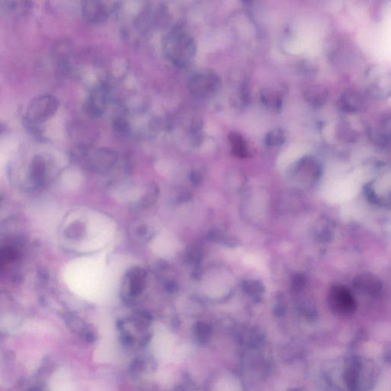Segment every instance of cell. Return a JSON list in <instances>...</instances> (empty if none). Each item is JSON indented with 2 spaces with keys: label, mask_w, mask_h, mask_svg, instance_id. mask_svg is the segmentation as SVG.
Returning a JSON list of instances; mask_svg holds the SVG:
<instances>
[{
  "label": "cell",
  "mask_w": 391,
  "mask_h": 391,
  "mask_svg": "<svg viewBox=\"0 0 391 391\" xmlns=\"http://www.w3.org/2000/svg\"><path fill=\"white\" fill-rule=\"evenodd\" d=\"M163 51L175 66L186 68L195 57L196 42L192 36L183 31H174L165 38Z\"/></svg>",
  "instance_id": "1"
},
{
  "label": "cell",
  "mask_w": 391,
  "mask_h": 391,
  "mask_svg": "<svg viewBox=\"0 0 391 391\" xmlns=\"http://www.w3.org/2000/svg\"><path fill=\"white\" fill-rule=\"evenodd\" d=\"M222 80L216 73L205 71L193 76L189 80L188 88L193 96L198 99L213 97L220 90Z\"/></svg>",
  "instance_id": "2"
},
{
  "label": "cell",
  "mask_w": 391,
  "mask_h": 391,
  "mask_svg": "<svg viewBox=\"0 0 391 391\" xmlns=\"http://www.w3.org/2000/svg\"><path fill=\"white\" fill-rule=\"evenodd\" d=\"M58 100L51 95H44L31 101L26 113L27 119L33 124L46 122L57 113Z\"/></svg>",
  "instance_id": "3"
},
{
  "label": "cell",
  "mask_w": 391,
  "mask_h": 391,
  "mask_svg": "<svg viewBox=\"0 0 391 391\" xmlns=\"http://www.w3.org/2000/svg\"><path fill=\"white\" fill-rule=\"evenodd\" d=\"M330 306L335 312L340 314H350L355 310V298L349 290L340 284L333 285L328 294Z\"/></svg>",
  "instance_id": "4"
},
{
  "label": "cell",
  "mask_w": 391,
  "mask_h": 391,
  "mask_svg": "<svg viewBox=\"0 0 391 391\" xmlns=\"http://www.w3.org/2000/svg\"><path fill=\"white\" fill-rule=\"evenodd\" d=\"M81 10L84 18L93 24L104 23L110 16L107 6L102 2L96 0L83 2Z\"/></svg>",
  "instance_id": "5"
},
{
  "label": "cell",
  "mask_w": 391,
  "mask_h": 391,
  "mask_svg": "<svg viewBox=\"0 0 391 391\" xmlns=\"http://www.w3.org/2000/svg\"><path fill=\"white\" fill-rule=\"evenodd\" d=\"M294 174L300 178L316 180L321 173L319 162L313 157H305L300 159L294 168Z\"/></svg>",
  "instance_id": "6"
},
{
  "label": "cell",
  "mask_w": 391,
  "mask_h": 391,
  "mask_svg": "<svg viewBox=\"0 0 391 391\" xmlns=\"http://www.w3.org/2000/svg\"><path fill=\"white\" fill-rule=\"evenodd\" d=\"M364 104L362 96L354 90L344 92L338 101V106L341 111L346 113H355L361 111Z\"/></svg>",
  "instance_id": "7"
},
{
  "label": "cell",
  "mask_w": 391,
  "mask_h": 391,
  "mask_svg": "<svg viewBox=\"0 0 391 391\" xmlns=\"http://www.w3.org/2000/svg\"><path fill=\"white\" fill-rule=\"evenodd\" d=\"M354 286L360 292L375 295L382 288L381 280L372 274H359L354 280Z\"/></svg>",
  "instance_id": "8"
},
{
  "label": "cell",
  "mask_w": 391,
  "mask_h": 391,
  "mask_svg": "<svg viewBox=\"0 0 391 391\" xmlns=\"http://www.w3.org/2000/svg\"><path fill=\"white\" fill-rule=\"evenodd\" d=\"M117 161V155L113 151L100 149L93 152L92 164L96 169L101 171H109Z\"/></svg>",
  "instance_id": "9"
},
{
  "label": "cell",
  "mask_w": 391,
  "mask_h": 391,
  "mask_svg": "<svg viewBox=\"0 0 391 391\" xmlns=\"http://www.w3.org/2000/svg\"><path fill=\"white\" fill-rule=\"evenodd\" d=\"M373 73V76L371 78L370 84L368 86L369 91L377 98H384L390 93V75L384 72Z\"/></svg>",
  "instance_id": "10"
},
{
  "label": "cell",
  "mask_w": 391,
  "mask_h": 391,
  "mask_svg": "<svg viewBox=\"0 0 391 391\" xmlns=\"http://www.w3.org/2000/svg\"><path fill=\"white\" fill-rule=\"evenodd\" d=\"M328 90L320 85L308 86L303 90V96L310 105L314 107H320L325 105L328 101Z\"/></svg>",
  "instance_id": "11"
},
{
  "label": "cell",
  "mask_w": 391,
  "mask_h": 391,
  "mask_svg": "<svg viewBox=\"0 0 391 391\" xmlns=\"http://www.w3.org/2000/svg\"><path fill=\"white\" fill-rule=\"evenodd\" d=\"M107 106V95L104 89H98L93 92L87 100L86 107L89 114L99 117L104 114Z\"/></svg>",
  "instance_id": "12"
},
{
  "label": "cell",
  "mask_w": 391,
  "mask_h": 391,
  "mask_svg": "<svg viewBox=\"0 0 391 391\" xmlns=\"http://www.w3.org/2000/svg\"><path fill=\"white\" fill-rule=\"evenodd\" d=\"M263 105L269 110H280L283 104V93L275 88L264 89L261 93Z\"/></svg>",
  "instance_id": "13"
},
{
  "label": "cell",
  "mask_w": 391,
  "mask_h": 391,
  "mask_svg": "<svg viewBox=\"0 0 391 391\" xmlns=\"http://www.w3.org/2000/svg\"><path fill=\"white\" fill-rule=\"evenodd\" d=\"M229 140L233 155L241 158H246L249 156V146L244 138L239 133L231 132Z\"/></svg>",
  "instance_id": "14"
},
{
  "label": "cell",
  "mask_w": 391,
  "mask_h": 391,
  "mask_svg": "<svg viewBox=\"0 0 391 391\" xmlns=\"http://www.w3.org/2000/svg\"><path fill=\"white\" fill-rule=\"evenodd\" d=\"M50 387L51 391H74L69 375L62 370L56 372L51 378Z\"/></svg>",
  "instance_id": "15"
},
{
  "label": "cell",
  "mask_w": 391,
  "mask_h": 391,
  "mask_svg": "<svg viewBox=\"0 0 391 391\" xmlns=\"http://www.w3.org/2000/svg\"><path fill=\"white\" fill-rule=\"evenodd\" d=\"M46 161L43 157L36 156L32 160L31 166V175L32 179L37 183H42L45 180L46 175Z\"/></svg>",
  "instance_id": "16"
},
{
  "label": "cell",
  "mask_w": 391,
  "mask_h": 391,
  "mask_svg": "<svg viewBox=\"0 0 391 391\" xmlns=\"http://www.w3.org/2000/svg\"><path fill=\"white\" fill-rule=\"evenodd\" d=\"M286 141V133L283 129L276 128L267 132L264 138V143L270 147L283 146Z\"/></svg>",
  "instance_id": "17"
},
{
  "label": "cell",
  "mask_w": 391,
  "mask_h": 391,
  "mask_svg": "<svg viewBox=\"0 0 391 391\" xmlns=\"http://www.w3.org/2000/svg\"><path fill=\"white\" fill-rule=\"evenodd\" d=\"M144 288V280H143L142 272L137 269L135 272H132L131 277V293L132 294H138L142 291Z\"/></svg>",
  "instance_id": "18"
},
{
  "label": "cell",
  "mask_w": 391,
  "mask_h": 391,
  "mask_svg": "<svg viewBox=\"0 0 391 391\" xmlns=\"http://www.w3.org/2000/svg\"><path fill=\"white\" fill-rule=\"evenodd\" d=\"M245 290L249 294H259L262 292V286L256 281H249L248 283L244 284Z\"/></svg>",
  "instance_id": "19"
},
{
  "label": "cell",
  "mask_w": 391,
  "mask_h": 391,
  "mask_svg": "<svg viewBox=\"0 0 391 391\" xmlns=\"http://www.w3.org/2000/svg\"><path fill=\"white\" fill-rule=\"evenodd\" d=\"M82 233V227L80 224H73L70 228L67 230L66 234L67 236L69 238H77Z\"/></svg>",
  "instance_id": "20"
},
{
  "label": "cell",
  "mask_w": 391,
  "mask_h": 391,
  "mask_svg": "<svg viewBox=\"0 0 391 391\" xmlns=\"http://www.w3.org/2000/svg\"><path fill=\"white\" fill-rule=\"evenodd\" d=\"M15 3L11 2H0V15L6 12H12L16 9L17 6H15Z\"/></svg>",
  "instance_id": "21"
},
{
  "label": "cell",
  "mask_w": 391,
  "mask_h": 391,
  "mask_svg": "<svg viewBox=\"0 0 391 391\" xmlns=\"http://www.w3.org/2000/svg\"><path fill=\"white\" fill-rule=\"evenodd\" d=\"M115 127H116V129H117L118 132H126L127 129H128L129 126H128L127 122L126 121H123V120H118V121H116Z\"/></svg>",
  "instance_id": "22"
},
{
  "label": "cell",
  "mask_w": 391,
  "mask_h": 391,
  "mask_svg": "<svg viewBox=\"0 0 391 391\" xmlns=\"http://www.w3.org/2000/svg\"><path fill=\"white\" fill-rule=\"evenodd\" d=\"M38 277H39L40 280L42 282H47L49 279V274H48V271L45 269H38Z\"/></svg>",
  "instance_id": "23"
},
{
  "label": "cell",
  "mask_w": 391,
  "mask_h": 391,
  "mask_svg": "<svg viewBox=\"0 0 391 391\" xmlns=\"http://www.w3.org/2000/svg\"><path fill=\"white\" fill-rule=\"evenodd\" d=\"M303 283H304V280H303V279L300 276H297V277H296L295 281L294 282V289L295 290H300L302 288V286H303Z\"/></svg>",
  "instance_id": "24"
},
{
  "label": "cell",
  "mask_w": 391,
  "mask_h": 391,
  "mask_svg": "<svg viewBox=\"0 0 391 391\" xmlns=\"http://www.w3.org/2000/svg\"><path fill=\"white\" fill-rule=\"evenodd\" d=\"M167 286H168V291H171V292H174V291H176V290L177 289V285L175 284V283H168L167 284Z\"/></svg>",
  "instance_id": "25"
},
{
  "label": "cell",
  "mask_w": 391,
  "mask_h": 391,
  "mask_svg": "<svg viewBox=\"0 0 391 391\" xmlns=\"http://www.w3.org/2000/svg\"><path fill=\"white\" fill-rule=\"evenodd\" d=\"M200 180H201V177H200V176H199V174H192V181H194V183H199V182H200Z\"/></svg>",
  "instance_id": "26"
},
{
  "label": "cell",
  "mask_w": 391,
  "mask_h": 391,
  "mask_svg": "<svg viewBox=\"0 0 391 391\" xmlns=\"http://www.w3.org/2000/svg\"><path fill=\"white\" fill-rule=\"evenodd\" d=\"M138 231L140 235H146V233H147V228L143 225V227H141L139 229H138Z\"/></svg>",
  "instance_id": "27"
},
{
  "label": "cell",
  "mask_w": 391,
  "mask_h": 391,
  "mask_svg": "<svg viewBox=\"0 0 391 391\" xmlns=\"http://www.w3.org/2000/svg\"><path fill=\"white\" fill-rule=\"evenodd\" d=\"M2 198H3V197H2V194H1V192H0V202H1V201H2Z\"/></svg>",
  "instance_id": "28"
}]
</instances>
